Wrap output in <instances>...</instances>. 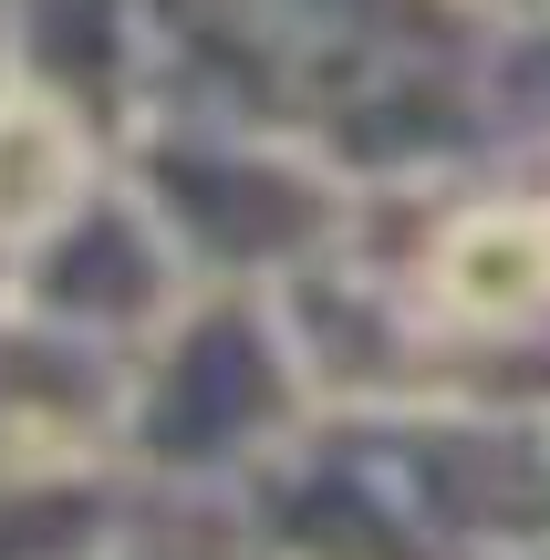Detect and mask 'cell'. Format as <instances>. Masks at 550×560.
<instances>
[{"mask_svg":"<svg viewBox=\"0 0 550 560\" xmlns=\"http://www.w3.org/2000/svg\"><path fill=\"white\" fill-rule=\"evenodd\" d=\"M323 416L281 291H198L125 374L115 457L136 488H229L239 499Z\"/></svg>","mask_w":550,"mask_h":560,"instance_id":"6da1fadb","label":"cell"},{"mask_svg":"<svg viewBox=\"0 0 550 560\" xmlns=\"http://www.w3.org/2000/svg\"><path fill=\"white\" fill-rule=\"evenodd\" d=\"M145 488L115 457H0V560H125Z\"/></svg>","mask_w":550,"mask_h":560,"instance_id":"7a4b0ae2","label":"cell"},{"mask_svg":"<svg viewBox=\"0 0 550 560\" xmlns=\"http://www.w3.org/2000/svg\"><path fill=\"white\" fill-rule=\"evenodd\" d=\"M83 198H94V177H83L73 115H62L52 94H11L0 104V249L32 260Z\"/></svg>","mask_w":550,"mask_h":560,"instance_id":"3957f363","label":"cell"},{"mask_svg":"<svg viewBox=\"0 0 550 560\" xmlns=\"http://www.w3.org/2000/svg\"><path fill=\"white\" fill-rule=\"evenodd\" d=\"M125 560H270V550L249 540L239 520H229V540H187V529H145V540L125 550Z\"/></svg>","mask_w":550,"mask_h":560,"instance_id":"277c9868","label":"cell"}]
</instances>
